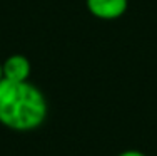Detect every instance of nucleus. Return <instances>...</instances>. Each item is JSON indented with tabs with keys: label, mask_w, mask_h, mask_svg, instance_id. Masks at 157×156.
Instances as JSON below:
<instances>
[{
	"label": "nucleus",
	"mask_w": 157,
	"mask_h": 156,
	"mask_svg": "<svg viewBox=\"0 0 157 156\" xmlns=\"http://www.w3.org/2000/svg\"><path fill=\"white\" fill-rule=\"evenodd\" d=\"M44 92L30 81H0V124L17 133L35 131L47 119Z\"/></svg>",
	"instance_id": "obj_1"
},
{
	"label": "nucleus",
	"mask_w": 157,
	"mask_h": 156,
	"mask_svg": "<svg viewBox=\"0 0 157 156\" xmlns=\"http://www.w3.org/2000/svg\"><path fill=\"white\" fill-rule=\"evenodd\" d=\"M89 14L100 20H115L127 12L129 0H85Z\"/></svg>",
	"instance_id": "obj_2"
},
{
	"label": "nucleus",
	"mask_w": 157,
	"mask_h": 156,
	"mask_svg": "<svg viewBox=\"0 0 157 156\" xmlns=\"http://www.w3.org/2000/svg\"><path fill=\"white\" fill-rule=\"evenodd\" d=\"M30 72H32L30 61L22 54L9 55L2 62V74H3V79H7V81L24 82V81H29Z\"/></svg>",
	"instance_id": "obj_3"
},
{
	"label": "nucleus",
	"mask_w": 157,
	"mask_h": 156,
	"mask_svg": "<svg viewBox=\"0 0 157 156\" xmlns=\"http://www.w3.org/2000/svg\"><path fill=\"white\" fill-rule=\"evenodd\" d=\"M117 156H147V154L142 153L139 150H125V151H122V153H119Z\"/></svg>",
	"instance_id": "obj_4"
},
{
	"label": "nucleus",
	"mask_w": 157,
	"mask_h": 156,
	"mask_svg": "<svg viewBox=\"0 0 157 156\" xmlns=\"http://www.w3.org/2000/svg\"><path fill=\"white\" fill-rule=\"evenodd\" d=\"M3 79V74H2V62H0V81Z\"/></svg>",
	"instance_id": "obj_5"
}]
</instances>
